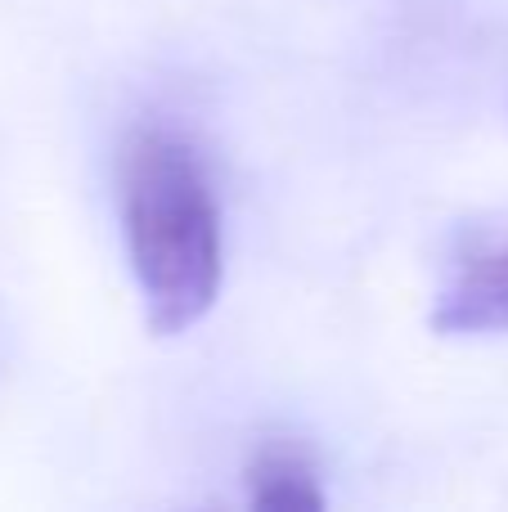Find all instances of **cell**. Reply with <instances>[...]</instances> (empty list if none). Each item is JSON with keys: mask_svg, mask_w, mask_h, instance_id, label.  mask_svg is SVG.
I'll use <instances>...</instances> for the list:
<instances>
[{"mask_svg": "<svg viewBox=\"0 0 508 512\" xmlns=\"http://www.w3.org/2000/svg\"><path fill=\"white\" fill-rule=\"evenodd\" d=\"M122 234L149 328H194L221 297V207L198 153L167 126H140L122 149Z\"/></svg>", "mask_w": 508, "mask_h": 512, "instance_id": "1", "label": "cell"}, {"mask_svg": "<svg viewBox=\"0 0 508 512\" xmlns=\"http://www.w3.org/2000/svg\"><path fill=\"white\" fill-rule=\"evenodd\" d=\"M432 328L446 337L508 333V216L473 225L455 243Z\"/></svg>", "mask_w": 508, "mask_h": 512, "instance_id": "2", "label": "cell"}, {"mask_svg": "<svg viewBox=\"0 0 508 512\" xmlns=\"http://www.w3.org/2000/svg\"><path fill=\"white\" fill-rule=\"evenodd\" d=\"M248 499L261 508H324V490H320V472H315L311 454L293 441H266L252 454L248 472H243Z\"/></svg>", "mask_w": 508, "mask_h": 512, "instance_id": "3", "label": "cell"}]
</instances>
